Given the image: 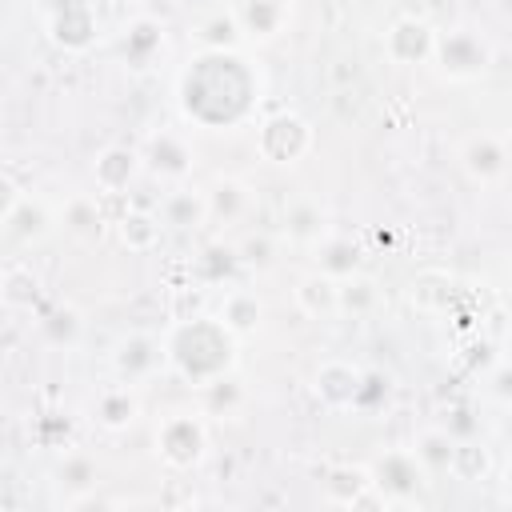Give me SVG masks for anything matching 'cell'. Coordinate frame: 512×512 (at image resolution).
<instances>
[{
    "instance_id": "obj_1",
    "label": "cell",
    "mask_w": 512,
    "mask_h": 512,
    "mask_svg": "<svg viewBox=\"0 0 512 512\" xmlns=\"http://www.w3.org/2000/svg\"><path fill=\"white\" fill-rule=\"evenodd\" d=\"M176 100L184 120L208 132H224L256 112L260 72L240 52H196L176 80Z\"/></svg>"
},
{
    "instance_id": "obj_2",
    "label": "cell",
    "mask_w": 512,
    "mask_h": 512,
    "mask_svg": "<svg viewBox=\"0 0 512 512\" xmlns=\"http://www.w3.org/2000/svg\"><path fill=\"white\" fill-rule=\"evenodd\" d=\"M240 360V340L216 316H180L164 336V364L192 388L228 376Z\"/></svg>"
},
{
    "instance_id": "obj_3",
    "label": "cell",
    "mask_w": 512,
    "mask_h": 512,
    "mask_svg": "<svg viewBox=\"0 0 512 512\" xmlns=\"http://www.w3.org/2000/svg\"><path fill=\"white\" fill-rule=\"evenodd\" d=\"M368 476H372L376 496L388 508H424L428 504L432 476L412 456V448H384V452H376L368 460Z\"/></svg>"
},
{
    "instance_id": "obj_4",
    "label": "cell",
    "mask_w": 512,
    "mask_h": 512,
    "mask_svg": "<svg viewBox=\"0 0 512 512\" xmlns=\"http://www.w3.org/2000/svg\"><path fill=\"white\" fill-rule=\"evenodd\" d=\"M492 56H496V52H492V40H488L484 32L460 24V28H444V32H436L428 64H432L436 76L448 80V84H472V80L488 76Z\"/></svg>"
},
{
    "instance_id": "obj_5",
    "label": "cell",
    "mask_w": 512,
    "mask_h": 512,
    "mask_svg": "<svg viewBox=\"0 0 512 512\" xmlns=\"http://www.w3.org/2000/svg\"><path fill=\"white\" fill-rule=\"evenodd\" d=\"M152 444H156V460L168 472H192L208 456V424L196 412H168L156 424Z\"/></svg>"
},
{
    "instance_id": "obj_6",
    "label": "cell",
    "mask_w": 512,
    "mask_h": 512,
    "mask_svg": "<svg viewBox=\"0 0 512 512\" xmlns=\"http://www.w3.org/2000/svg\"><path fill=\"white\" fill-rule=\"evenodd\" d=\"M316 144V132L312 124L292 112V108H280V112H268L260 124H256V156L264 164H276V168H292L300 164Z\"/></svg>"
},
{
    "instance_id": "obj_7",
    "label": "cell",
    "mask_w": 512,
    "mask_h": 512,
    "mask_svg": "<svg viewBox=\"0 0 512 512\" xmlns=\"http://www.w3.org/2000/svg\"><path fill=\"white\" fill-rule=\"evenodd\" d=\"M44 32L64 52H88L96 44V36H100V20H96L92 0H56L48 8Z\"/></svg>"
},
{
    "instance_id": "obj_8",
    "label": "cell",
    "mask_w": 512,
    "mask_h": 512,
    "mask_svg": "<svg viewBox=\"0 0 512 512\" xmlns=\"http://www.w3.org/2000/svg\"><path fill=\"white\" fill-rule=\"evenodd\" d=\"M456 160H460L464 176L476 188H496L508 176V148H504V140L496 132H468L460 140Z\"/></svg>"
},
{
    "instance_id": "obj_9",
    "label": "cell",
    "mask_w": 512,
    "mask_h": 512,
    "mask_svg": "<svg viewBox=\"0 0 512 512\" xmlns=\"http://www.w3.org/2000/svg\"><path fill=\"white\" fill-rule=\"evenodd\" d=\"M164 368V340L152 332H128L112 348V372L124 384H144Z\"/></svg>"
},
{
    "instance_id": "obj_10",
    "label": "cell",
    "mask_w": 512,
    "mask_h": 512,
    "mask_svg": "<svg viewBox=\"0 0 512 512\" xmlns=\"http://www.w3.org/2000/svg\"><path fill=\"white\" fill-rule=\"evenodd\" d=\"M360 372L364 368H356L352 360H340V356L320 360L316 372H312V384H308L312 388V400L324 412H352L356 392H360Z\"/></svg>"
},
{
    "instance_id": "obj_11",
    "label": "cell",
    "mask_w": 512,
    "mask_h": 512,
    "mask_svg": "<svg viewBox=\"0 0 512 512\" xmlns=\"http://www.w3.org/2000/svg\"><path fill=\"white\" fill-rule=\"evenodd\" d=\"M320 496L328 508H388L368 476V464H332L320 480Z\"/></svg>"
},
{
    "instance_id": "obj_12",
    "label": "cell",
    "mask_w": 512,
    "mask_h": 512,
    "mask_svg": "<svg viewBox=\"0 0 512 512\" xmlns=\"http://www.w3.org/2000/svg\"><path fill=\"white\" fill-rule=\"evenodd\" d=\"M432 40H436V28L424 20V16H396L384 32V56L388 64L396 68H416V64H428L432 56Z\"/></svg>"
},
{
    "instance_id": "obj_13",
    "label": "cell",
    "mask_w": 512,
    "mask_h": 512,
    "mask_svg": "<svg viewBox=\"0 0 512 512\" xmlns=\"http://www.w3.org/2000/svg\"><path fill=\"white\" fill-rule=\"evenodd\" d=\"M140 160H144V168H148L152 176L172 180V184L188 180V176H192V164H196L192 144H188L180 132H168V128H160V132H152V136H148V144H144Z\"/></svg>"
},
{
    "instance_id": "obj_14",
    "label": "cell",
    "mask_w": 512,
    "mask_h": 512,
    "mask_svg": "<svg viewBox=\"0 0 512 512\" xmlns=\"http://www.w3.org/2000/svg\"><path fill=\"white\" fill-rule=\"evenodd\" d=\"M144 160H140V148H128V144H108L96 152L92 160V184L104 192V196H124L136 176H140Z\"/></svg>"
},
{
    "instance_id": "obj_15",
    "label": "cell",
    "mask_w": 512,
    "mask_h": 512,
    "mask_svg": "<svg viewBox=\"0 0 512 512\" xmlns=\"http://www.w3.org/2000/svg\"><path fill=\"white\" fill-rule=\"evenodd\" d=\"M232 16L244 32V40L268 44L276 40L292 20V0H232Z\"/></svg>"
},
{
    "instance_id": "obj_16",
    "label": "cell",
    "mask_w": 512,
    "mask_h": 512,
    "mask_svg": "<svg viewBox=\"0 0 512 512\" xmlns=\"http://www.w3.org/2000/svg\"><path fill=\"white\" fill-rule=\"evenodd\" d=\"M92 420L104 428V432H124L140 420V392L136 384H104L96 396H92Z\"/></svg>"
},
{
    "instance_id": "obj_17",
    "label": "cell",
    "mask_w": 512,
    "mask_h": 512,
    "mask_svg": "<svg viewBox=\"0 0 512 512\" xmlns=\"http://www.w3.org/2000/svg\"><path fill=\"white\" fill-rule=\"evenodd\" d=\"M204 208H208V220L236 224V220H244L252 212V188L240 176H216L204 188Z\"/></svg>"
},
{
    "instance_id": "obj_18",
    "label": "cell",
    "mask_w": 512,
    "mask_h": 512,
    "mask_svg": "<svg viewBox=\"0 0 512 512\" xmlns=\"http://www.w3.org/2000/svg\"><path fill=\"white\" fill-rule=\"evenodd\" d=\"M456 300V276L444 272V268H424L408 280V304L424 316H440L448 312Z\"/></svg>"
},
{
    "instance_id": "obj_19",
    "label": "cell",
    "mask_w": 512,
    "mask_h": 512,
    "mask_svg": "<svg viewBox=\"0 0 512 512\" xmlns=\"http://www.w3.org/2000/svg\"><path fill=\"white\" fill-rule=\"evenodd\" d=\"M216 320L236 336V340H248L260 332L264 324V300L252 292V288H228L220 308H216Z\"/></svg>"
},
{
    "instance_id": "obj_20",
    "label": "cell",
    "mask_w": 512,
    "mask_h": 512,
    "mask_svg": "<svg viewBox=\"0 0 512 512\" xmlns=\"http://www.w3.org/2000/svg\"><path fill=\"white\" fill-rule=\"evenodd\" d=\"M192 44H196V52H240L244 32H240L232 8H216V12L200 16L192 24Z\"/></svg>"
},
{
    "instance_id": "obj_21",
    "label": "cell",
    "mask_w": 512,
    "mask_h": 512,
    "mask_svg": "<svg viewBox=\"0 0 512 512\" xmlns=\"http://www.w3.org/2000/svg\"><path fill=\"white\" fill-rule=\"evenodd\" d=\"M52 224H56V216H52V208L40 196H20L16 208L4 216V232L16 244H40L52 232Z\"/></svg>"
},
{
    "instance_id": "obj_22",
    "label": "cell",
    "mask_w": 512,
    "mask_h": 512,
    "mask_svg": "<svg viewBox=\"0 0 512 512\" xmlns=\"http://www.w3.org/2000/svg\"><path fill=\"white\" fill-rule=\"evenodd\" d=\"M292 300H296V308L308 320H332L336 316V280L324 276L320 268L300 272L296 276V288H292Z\"/></svg>"
},
{
    "instance_id": "obj_23",
    "label": "cell",
    "mask_w": 512,
    "mask_h": 512,
    "mask_svg": "<svg viewBox=\"0 0 512 512\" xmlns=\"http://www.w3.org/2000/svg\"><path fill=\"white\" fill-rule=\"evenodd\" d=\"M312 252H316V268H320L324 276H332V280H344V276H352V272L364 268V248H360L352 236L328 232L324 240L312 244Z\"/></svg>"
},
{
    "instance_id": "obj_24",
    "label": "cell",
    "mask_w": 512,
    "mask_h": 512,
    "mask_svg": "<svg viewBox=\"0 0 512 512\" xmlns=\"http://www.w3.org/2000/svg\"><path fill=\"white\" fill-rule=\"evenodd\" d=\"M376 308H380V280L376 276H368L360 268V272L336 280V316L360 320V316H372Z\"/></svg>"
},
{
    "instance_id": "obj_25",
    "label": "cell",
    "mask_w": 512,
    "mask_h": 512,
    "mask_svg": "<svg viewBox=\"0 0 512 512\" xmlns=\"http://www.w3.org/2000/svg\"><path fill=\"white\" fill-rule=\"evenodd\" d=\"M160 224L176 228V232H196L200 224H208V208H204V188H176L160 200Z\"/></svg>"
},
{
    "instance_id": "obj_26",
    "label": "cell",
    "mask_w": 512,
    "mask_h": 512,
    "mask_svg": "<svg viewBox=\"0 0 512 512\" xmlns=\"http://www.w3.org/2000/svg\"><path fill=\"white\" fill-rule=\"evenodd\" d=\"M164 48V28L160 20L152 16H136L128 28H124V40H120V52H124V64L132 68H148Z\"/></svg>"
},
{
    "instance_id": "obj_27",
    "label": "cell",
    "mask_w": 512,
    "mask_h": 512,
    "mask_svg": "<svg viewBox=\"0 0 512 512\" xmlns=\"http://www.w3.org/2000/svg\"><path fill=\"white\" fill-rule=\"evenodd\" d=\"M280 232H284V240H292L300 248H312L316 240L328 236V216L316 200H292L284 208V228Z\"/></svg>"
},
{
    "instance_id": "obj_28",
    "label": "cell",
    "mask_w": 512,
    "mask_h": 512,
    "mask_svg": "<svg viewBox=\"0 0 512 512\" xmlns=\"http://www.w3.org/2000/svg\"><path fill=\"white\" fill-rule=\"evenodd\" d=\"M160 232H164L160 216H152V212H144V208H128V212L116 216V240H120L128 252H136V256L152 252V248L160 244Z\"/></svg>"
},
{
    "instance_id": "obj_29",
    "label": "cell",
    "mask_w": 512,
    "mask_h": 512,
    "mask_svg": "<svg viewBox=\"0 0 512 512\" xmlns=\"http://www.w3.org/2000/svg\"><path fill=\"white\" fill-rule=\"evenodd\" d=\"M452 444H456V436H452L444 424H428V428L416 432L412 456H416V460L424 464V472L436 480V476H444L448 464H452Z\"/></svg>"
},
{
    "instance_id": "obj_30",
    "label": "cell",
    "mask_w": 512,
    "mask_h": 512,
    "mask_svg": "<svg viewBox=\"0 0 512 512\" xmlns=\"http://www.w3.org/2000/svg\"><path fill=\"white\" fill-rule=\"evenodd\" d=\"M240 268V256H236V244H224V240H212L204 244L196 256H192V276L200 284H224L232 280Z\"/></svg>"
},
{
    "instance_id": "obj_31",
    "label": "cell",
    "mask_w": 512,
    "mask_h": 512,
    "mask_svg": "<svg viewBox=\"0 0 512 512\" xmlns=\"http://www.w3.org/2000/svg\"><path fill=\"white\" fill-rule=\"evenodd\" d=\"M60 220H64V228L76 236V240H100L104 236V228H108V220H104V208H100V200L96 196H72L68 204H64V212H60Z\"/></svg>"
},
{
    "instance_id": "obj_32",
    "label": "cell",
    "mask_w": 512,
    "mask_h": 512,
    "mask_svg": "<svg viewBox=\"0 0 512 512\" xmlns=\"http://www.w3.org/2000/svg\"><path fill=\"white\" fill-rule=\"evenodd\" d=\"M200 392H204V412L208 416H220V420H240V412L248 404V392H244L240 380H232V372L220 376V380H212V384H204Z\"/></svg>"
},
{
    "instance_id": "obj_33",
    "label": "cell",
    "mask_w": 512,
    "mask_h": 512,
    "mask_svg": "<svg viewBox=\"0 0 512 512\" xmlns=\"http://www.w3.org/2000/svg\"><path fill=\"white\" fill-rule=\"evenodd\" d=\"M0 300L8 304V308H36V300H40V276L28 268V264H8L4 272H0Z\"/></svg>"
},
{
    "instance_id": "obj_34",
    "label": "cell",
    "mask_w": 512,
    "mask_h": 512,
    "mask_svg": "<svg viewBox=\"0 0 512 512\" xmlns=\"http://www.w3.org/2000/svg\"><path fill=\"white\" fill-rule=\"evenodd\" d=\"M40 336H44L52 348H76L80 336H84V316H80V308L56 304V308L40 320Z\"/></svg>"
},
{
    "instance_id": "obj_35",
    "label": "cell",
    "mask_w": 512,
    "mask_h": 512,
    "mask_svg": "<svg viewBox=\"0 0 512 512\" xmlns=\"http://www.w3.org/2000/svg\"><path fill=\"white\" fill-rule=\"evenodd\" d=\"M448 472H452L456 480H468V484L488 480V472H492V452H488L480 440H460V436H456Z\"/></svg>"
},
{
    "instance_id": "obj_36",
    "label": "cell",
    "mask_w": 512,
    "mask_h": 512,
    "mask_svg": "<svg viewBox=\"0 0 512 512\" xmlns=\"http://www.w3.org/2000/svg\"><path fill=\"white\" fill-rule=\"evenodd\" d=\"M96 472H100V468H96V460H92L88 452H64L60 464H56V480H60V488H68L72 496L96 488Z\"/></svg>"
},
{
    "instance_id": "obj_37",
    "label": "cell",
    "mask_w": 512,
    "mask_h": 512,
    "mask_svg": "<svg viewBox=\"0 0 512 512\" xmlns=\"http://www.w3.org/2000/svg\"><path fill=\"white\" fill-rule=\"evenodd\" d=\"M236 256H240V268L264 272V268L276 264V240H272L268 232H252V236H244V240L236 244Z\"/></svg>"
},
{
    "instance_id": "obj_38",
    "label": "cell",
    "mask_w": 512,
    "mask_h": 512,
    "mask_svg": "<svg viewBox=\"0 0 512 512\" xmlns=\"http://www.w3.org/2000/svg\"><path fill=\"white\" fill-rule=\"evenodd\" d=\"M392 396V380L384 372H360V392H356V412H376L380 404H388Z\"/></svg>"
},
{
    "instance_id": "obj_39",
    "label": "cell",
    "mask_w": 512,
    "mask_h": 512,
    "mask_svg": "<svg viewBox=\"0 0 512 512\" xmlns=\"http://www.w3.org/2000/svg\"><path fill=\"white\" fill-rule=\"evenodd\" d=\"M20 196H24V188H20L8 172H0V224H4V216L16 208V200H20Z\"/></svg>"
},
{
    "instance_id": "obj_40",
    "label": "cell",
    "mask_w": 512,
    "mask_h": 512,
    "mask_svg": "<svg viewBox=\"0 0 512 512\" xmlns=\"http://www.w3.org/2000/svg\"><path fill=\"white\" fill-rule=\"evenodd\" d=\"M492 396H496L500 404L512 400V388H508V364H504V360L492 364Z\"/></svg>"
},
{
    "instance_id": "obj_41",
    "label": "cell",
    "mask_w": 512,
    "mask_h": 512,
    "mask_svg": "<svg viewBox=\"0 0 512 512\" xmlns=\"http://www.w3.org/2000/svg\"><path fill=\"white\" fill-rule=\"evenodd\" d=\"M8 360H12V348H8V340H4V336H0V372H4V368H8Z\"/></svg>"
}]
</instances>
